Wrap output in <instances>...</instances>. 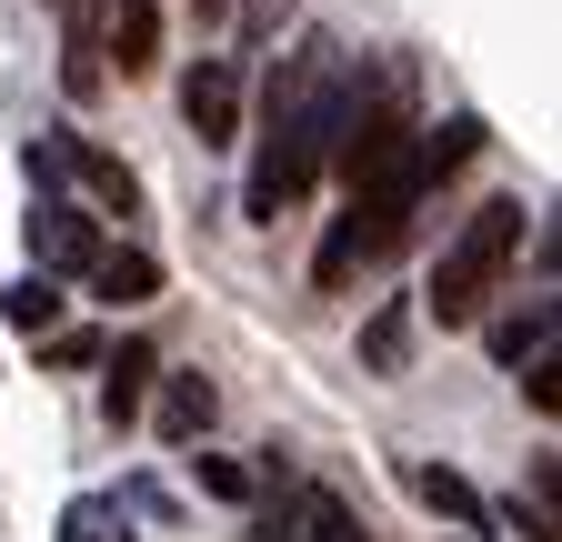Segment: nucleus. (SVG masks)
<instances>
[{
	"label": "nucleus",
	"mask_w": 562,
	"mask_h": 542,
	"mask_svg": "<svg viewBox=\"0 0 562 542\" xmlns=\"http://www.w3.org/2000/svg\"><path fill=\"white\" fill-rule=\"evenodd\" d=\"M161 60V0H101V71L140 81Z\"/></svg>",
	"instance_id": "6"
},
{
	"label": "nucleus",
	"mask_w": 562,
	"mask_h": 542,
	"mask_svg": "<svg viewBox=\"0 0 562 542\" xmlns=\"http://www.w3.org/2000/svg\"><path fill=\"white\" fill-rule=\"evenodd\" d=\"M281 542H372V532L351 522V503H341V493H322V483H312V493H292V532H281Z\"/></svg>",
	"instance_id": "12"
},
{
	"label": "nucleus",
	"mask_w": 562,
	"mask_h": 542,
	"mask_svg": "<svg viewBox=\"0 0 562 542\" xmlns=\"http://www.w3.org/2000/svg\"><path fill=\"white\" fill-rule=\"evenodd\" d=\"M201 493H222V503H251V462H222V452H201Z\"/></svg>",
	"instance_id": "20"
},
{
	"label": "nucleus",
	"mask_w": 562,
	"mask_h": 542,
	"mask_svg": "<svg viewBox=\"0 0 562 542\" xmlns=\"http://www.w3.org/2000/svg\"><path fill=\"white\" fill-rule=\"evenodd\" d=\"M181 121L201 151H232L241 142V60H191L181 71Z\"/></svg>",
	"instance_id": "5"
},
{
	"label": "nucleus",
	"mask_w": 562,
	"mask_h": 542,
	"mask_svg": "<svg viewBox=\"0 0 562 542\" xmlns=\"http://www.w3.org/2000/svg\"><path fill=\"white\" fill-rule=\"evenodd\" d=\"M60 142H70V131H41V142H21V181H31V191H70V181H60Z\"/></svg>",
	"instance_id": "18"
},
{
	"label": "nucleus",
	"mask_w": 562,
	"mask_h": 542,
	"mask_svg": "<svg viewBox=\"0 0 562 542\" xmlns=\"http://www.w3.org/2000/svg\"><path fill=\"white\" fill-rule=\"evenodd\" d=\"M81 282H91V302H111V312H131V302H151V292H161V261H151V251H140V241H101V251H91V271H81Z\"/></svg>",
	"instance_id": "9"
},
{
	"label": "nucleus",
	"mask_w": 562,
	"mask_h": 542,
	"mask_svg": "<svg viewBox=\"0 0 562 542\" xmlns=\"http://www.w3.org/2000/svg\"><path fill=\"white\" fill-rule=\"evenodd\" d=\"M191 21H201V31H222V21H232V0H191Z\"/></svg>",
	"instance_id": "23"
},
{
	"label": "nucleus",
	"mask_w": 562,
	"mask_h": 542,
	"mask_svg": "<svg viewBox=\"0 0 562 542\" xmlns=\"http://www.w3.org/2000/svg\"><path fill=\"white\" fill-rule=\"evenodd\" d=\"M151 382H161V402H140V413L161 422V442H181V452H191V442L211 432V413H222V392H211L201 372H151Z\"/></svg>",
	"instance_id": "10"
},
{
	"label": "nucleus",
	"mask_w": 562,
	"mask_h": 542,
	"mask_svg": "<svg viewBox=\"0 0 562 542\" xmlns=\"http://www.w3.org/2000/svg\"><path fill=\"white\" fill-rule=\"evenodd\" d=\"M292 11H302V0H232V21H222V31L241 41V50H232L241 71H251V60H261V50L281 41V21H292Z\"/></svg>",
	"instance_id": "16"
},
{
	"label": "nucleus",
	"mask_w": 562,
	"mask_h": 542,
	"mask_svg": "<svg viewBox=\"0 0 562 542\" xmlns=\"http://www.w3.org/2000/svg\"><path fill=\"white\" fill-rule=\"evenodd\" d=\"M522 201L503 191V201H482V212L442 241V261H432V292H422V312H432L442 331H462V321H482L492 312V292H503V271H513V251H522Z\"/></svg>",
	"instance_id": "3"
},
{
	"label": "nucleus",
	"mask_w": 562,
	"mask_h": 542,
	"mask_svg": "<svg viewBox=\"0 0 562 542\" xmlns=\"http://www.w3.org/2000/svg\"><path fill=\"white\" fill-rule=\"evenodd\" d=\"M522 392H532V413H552V402H562V372H552V352H542V362H522Z\"/></svg>",
	"instance_id": "22"
},
{
	"label": "nucleus",
	"mask_w": 562,
	"mask_h": 542,
	"mask_svg": "<svg viewBox=\"0 0 562 542\" xmlns=\"http://www.w3.org/2000/svg\"><path fill=\"white\" fill-rule=\"evenodd\" d=\"M362 362H372V372H402V362H412V302H382V312L362 321Z\"/></svg>",
	"instance_id": "17"
},
{
	"label": "nucleus",
	"mask_w": 562,
	"mask_h": 542,
	"mask_svg": "<svg viewBox=\"0 0 562 542\" xmlns=\"http://www.w3.org/2000/svg\"><path fill=\"white\" fill-rule=\"evenodd\" d=\"M21 241H31V271H50V282H81V271H91V251H101V222H91L70 191H31Z\"/></svg>",
	"instance_id": "4"
},
{
	"label": "nucleus",
	"mask_w": 562,
	"mask_h": 542,
	"mask_svg": "<svg viewBox=\"0 0 562 542\" xmlns=\"http://www.w3.org/2000/svg\"><path fill=\"white\" fill-rule=\"evenodd\" d=\"M60 542H111V512H101V503H70V512H60ZM121 542H131V532H121Z\"/></svg>",
	"instance_id": "21"
},
{
	"label": "nucleus",
	"mask_w": 562,
	"mask_h": 542,
	"mask_svg": "<svg viewBox=\"0 0 562 542\" xmlns=\"http://www.w3.org/2000/svg\"><path fill=\"white\" fill-rule=\"evenodd\" d=\"M60 181H81L111 222H140V171H131V161H111L101 142H81V131L60 142Z\"/></svg>",
	"instance_id": "7"
},
{
	"label": "nucleus",
	"mask_w": 562,
	"mask_h": 542,
	"mask_svg": "<svg viewBox=\"0 0 562 542\" xmlns=\"http://www.w3.org/2000/svg\"><path fill=\"white\" fill-rule=\"evenodd\" d=\"M0 321L31 331V342H41V331H60V282H50V271H21V282L0 292Z\"/></svg>",
	"instance_id": "15"
},
{
	"label": "nucleus",
	"mask_w": 562,
	"mask_h": 542,
	"mask_svg": "<svg viewBox=\"0 0 562 542\" xmlns=\"http://www.w3.org/2000/svg\"><path fill=\"white\" fill-rule=\"evenodd\" d=\"M60 91L70 101L111 91V71H101V0H60Z\"/></svg>",
	"instance_id": "8"
},
{
	"label": "nucleus",
	"mask_w": 562,
	"mask_h": 542,
	"mask_svg": "<svg viewBox=\"0 0 562 542\" xmlns=\"http://www.w3.org/2000/svg\"><path fill=\"white\" fill-rule=\"evenodd\" d=\"M41 362H60V372H91V362H101V331H41Z\"/></svg>",
	"instance_id": "19"
},
{
	"label": "nucleus",
	"mask_w": 562,
	"mask_h": 542,
	"mask_svg": "<svg viewBox=\"0 0 562 542\" xmlns=\"http://www.w3.org/2000/svg\"><path fill=\"white\" fill-rule=\"evenodd\" d=\"M101 362H111V382H101V413H111V432H131V422H140V402H151V372H161V352L131 331V342H121V352H101Z\"/></svg>",
	"instance_id": "11"
},
{
	"label": "nucleus",
	"mask_w": 562,
	"mask_h": 542,
	"mask_svg": "<svg viewBox=\"0 0 562 542\" xmlns=\"http://www.w3.org/2000/svg\"><path fill=\"white\" fill-rule=\"evenodd\" d=\"M422 201H432V171H422V151L402 142V151H392L372 181H351L341 222H331V232H322V251H312V282H322V292H351L372 261H392V251L412 241Z\"/></svg>",
	"instance_id": "2"
},
{
	"label": "nucleus",
	"mask_w": 562,
	"mask_h": 542,
	"mask_svg": "<svg viewBox=\"0 0 562 542\" xmlns=\"http://www.w3.org/2000/svg\"><path fill=\"white\" fill-rule=\"evenodd\" d=\"M402 483H412V503H432L442 522H482V493L462 483V472H452V462H412V472H402Z\"/></svg>",
	"instance_id": "14"
},
{
	"label": "nucleus",
	"mask_w": 562,
	"mask_h": 542,
	"mask_svg": "<svg viewBox=\"0 0 562 542\" xmlns=\"http://www.w3.org/2000/svg\"><path fill=\"white\" fill-rule=\"evenodd\" d=\"M341 81H351V50L331 31H302L292 60L271 71V91H261V142H251V181H241V212L251 222H281L322 181L331 131H341Z\"/></svg>",
	"instance_id": "1"
},
{
	"label": "nucleus",
	"mask_w": 562,
	"mask_h": 542,
	"mask_svg": "<svg viewBox=\"0 0 562 542\" xmlns=\"http://www.w3.org/2000/svg\"><path fill=\"white\" fill-rule=\"evenodd\" d=\"M542 352H552V302H522V312L492 321V362H503V372H522V362H542Z\"/></svg>",
	"instance_id": "13"
}]
</instances>
